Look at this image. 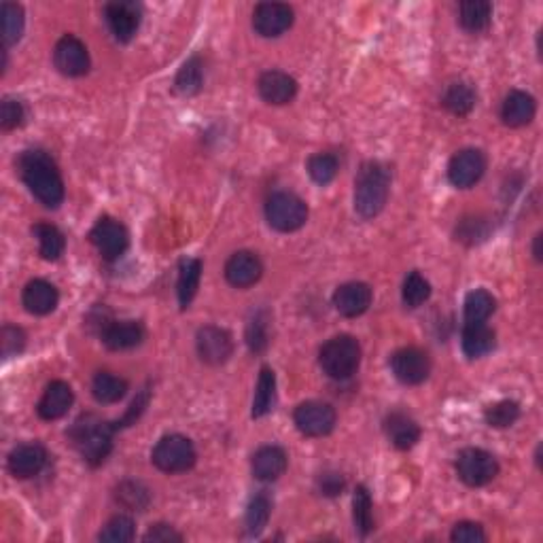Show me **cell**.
<instances>
[{"instance_id": "42", "label": "cell", "mask_w": 543, "mask_h": 543, "mask_svg": "<svg viewBox=\"0 0 543 543\" xmlns=\"http://www.w3.org/2000/svg\"><path fill=\"white\" fill-rule=\"evenodd\" d=\"M339 162L331 153H317L308 160V174L317 185H329L336 179Z\"/></svg>"}, {"instance_id": "22", "label": "cell", "mask_w": 543, "mask_h": 543, "mask_svg": "<svg viewBox=\"0 0 543 543\" xmlns=\"http://www.w3.org/2000/svg\"><path fill=\"white\" fill-rule=\"evenodd\" d=\"M384 433H387L389 442L397 450H410L414 448L418 440H421V427L412 416L405 412H391L384 418Z\"/></svg>"}, {"instance_id": "35", "label": "cell", "mask_w": 543, "mask_h": 543, "mask_svg": "<svg viewBox=\"0 0 543 543\" xmlns=\"http://www.w3.org/2000/svg\"><path fill=\"white\" fill-rule=\"evenodd\" d=\"M0 17H3V43L6 49L11 47V45L19 43V38L24 35V28H26L24 9L16 3H3Z\"/></svg>"}, {"instance_id": "24", "label": "cell", "mask_w": 543, "mask_h": 543, "mask_svg": "<svg viewBox=\"0 0 543 543\" xmlns=\"http://www.w3.org/2000/svg\"><path fill=\"white\" fill-rule=\"evenodd\" d=\"M535 110H538V104H535V98L527 91L514 89L509 91L503 100L501 107V120L509 128H522L527 123L533 121Z\"/></svg>"}, {"instance_id": "16", "label": "cell", "mask_w": 543, "mask_h": 543, "mask_svg": "<svg viewBox=\"0 0 543 543\" xmlns=\"http://www.w3.org/2000/svg\"><path fill=\"white\" fill-rule=\"evenodd\" d=\"M47 463V450L41 444H19L11 450L6 465L17 480H30V477L38 475Z\"/></svg>"}, {"instance_id": "2", "label": "cell", "mask_w": 543, "mask_h": 543, "mask_svg": "<svg viewBox=\"0 0 543 543\" xmlns=\"http://www.w3.org/2000/svg\"><path fill=\"white\" fill-rule=\"evenodd\" d=\"M391 192V170L382 162H365L355 179V211L361 219H374L384 211Z\"/></svg>"}, {"instance_id": "8", "label": "cell", "mask_w": 543, "mask_h": 543, "mask_svg": "<svg viewBox=\"0 0 543 543\" xmlns=\"http://www.w3.org/2000/svg\"><path fill=\"white\" fill-rule=\"evenodd\" d=\"M89 240L107 261L120 259L130 246V234L126 225L110 217H102L98 221L94 230L89 232Z\"/></svg>"}, {"instance_id": "12", "label": "cell", "mask_w": 543, "mask_h": 543, "mask_svg": "<svg viewBox=\"0 0 543 543\" xmlns=\"http://www.w3.org/2000/svg\"><path fill=\"white\" fill-rule=\"evenodd\" d=\"M486 172V157L480 149H463L448 163V181L456 189H469Z\"/></svg>"}, {"instance_id": "25", "label": "cell", "mask_w": 543, "mask_h": 543, "mask_svg": "<svg viewBox=\"0 0 543 543\" xmlns=\"http://www.w3.org/2000/svg\"><path fill=\"white\" fill-rule=\"evenodd\" d=\"M287 453L280 446H264L253 454L251 471L259 482H277L287 471Z\"/></svg>"}, {"instance_id": "14", "label": "cell", "mask_w": 543, "mask_h": 543, "mask_svg": "<svg viewBox=\"0 0 543 543\" xmlns=\"http://www.w3.org/2000/svg\"><path fill=\"white\" fill-rule=\"evenodd\" d=\"M109 28L120 43H130L142 22V6L139 3H110L104 9Z\"/></svg>"}, {"instance_id": "10", "label": "cell", "mask_w": 543, "mask_h": 543, "mask_svg": "<svg viewBox=\"0 0 543 543\" xmlns=\"http://www.w3.org/2000/svg\"><path fill=\"white\" fill-rule=\"evenodd\" d=\"M391 370L399 382L416 387V384H423L429 378L431 359L421 349L408 346V349H399L391 357Z\"/></svg>"}, {"instance_id": "49", "label": "cell", "mask_w": 543, "mask_h": 543, "mask_svg": "<svg viewBox=\"0 0 543 543\" xmlns=\"http://www.w3.org/2000/svg\"><path fill=\"white\" fill-rule=\"evenodd\" d=\"M147 403H149V391L145 389V392H142L139 399H134V403L130 405V410L126 412V416H123V421H121V427H128L130 423H134L136 418H139L142 412H145Z\"/></svg>"}, {"instance_id": "48", "label": "cell", "mask_w": 543, "mask_h": 543, "mask_svg": "<svg viewBox=\"0 0 543 543\" xmlns=\"http://www.w3.org/2000/svg\"><path fill=\"white\" fill-rule=\"evenodd\" d=\"M318 488L325 496H338L344 490V477L336 471H327L318 477Z\"/></svg>"}, {"instance_id": "31", "label": "cell", "mask_w": 543, "mask_h": 543, "mask_svg": "<svg viewBox=\"0 0 543 543\" xmlns=\"http://www.w3.org/2000/svg\"><path fill=\"white\" fill-rule=\"evenodd\" d=\"M32 234L38 240V253L45 261H56L62 257L64 248H67V240L64 234L51 224H37L32 227Z\"/></svg>"}, {"instance_id": "18", "label": "cell", "mask_w": 543, "mask_h": 543, "mask_svg": "<svg viewBox=\"0 0 543 543\" xmlns=\"http://www.w3.org/2000/svg\"><path fill=\"white\" fill-rule=\"evenodd\" d=\"M371 287L365 283H346L333 293V306L346 318L361 317L371 306Z\"/></svg>"}, {"instance_id": "5", "label": "cell", "mask_w": 543, "mask_h": 543, "mask_svg": "<svg viewBox=\"0 0 543 543\" xmlns=\"http://www.w3.org/2000/svg\"><path fill=\"white\" fill-rule=\"evenodd\" d=\"M266 219L277 232H298L308 221V204L296 193L277 192L266 202Z\"/></svg>"}, {"instance_id": "21", "label": "cell", "mask_w": 543, "mask_h": 543, "mask_svg": "<svg viewBox=\"0 0 543 543\" xmlns=\"http://www.w3.org/2000/svg\"><path fill=\"white\" fill-rule=\"evenodd\" d=\"M57 302H60V293H57L56 287L47 283V280L35 278L24 287L22 304L30 314L45 317V314L54 312L57 308Z\"/></svg>"}, {"instance_id": "26", "label": "cell", "mask_w": 543, "mask_h": 543, "mask_svg": "<svg viewBox=\"0 0 543 543\" xmlns=\"http://www.w3.org/2000/svg\"><path fill=\"white\" fill-rule=\"evenodd\" d=\"M496 336L486 323H465L461 336L463 352L469 359H482L495 350Z\"/></svg>"}, {"instance_id": "33", "label": "cell", "mask_w": 543, "mask_h": 543, "mask_svg": "<svg viewBox=\"0 0 543 543\" xmlns=\"http://www.w3.org/2000/svg\"><path fill=\"white\" fill-rule=\"evenodd\" d=\"M91 392H94L96 402L117 403L120 399L126 397L128 382L120 376L109 374V371H100V374H96L94 382H91Z\"/></svg>"}, {"instance_id": "11", "label": "cell", "mask_w": 543, "mask_h": 543, "mask_svg": "<svg viewBox=\"0 0 543 543\" xmlns=\"http://www.w3.org/2000/svg\"><path fill=\"white\" fill-rule=\"evenodd\" d=\"M293 19H296V13L289 5L261 3L253 11V28L259 37L277 38L291 28Z\"/></svg>"}, {"instance_id": "34", "label": "cell", "mask_w": 543, "mask_h": 543, "mask_svg": "<svg viewBox=\"0 0 543 543\" xmlns=\"http://www.w3.org/2000/svg\"><path fill=\"white\" fill-rule=\"evenodd\" d=\"M204 85V67L198 56L189 57L174 78V88L181 96H195Z\"/></svg>"}, {"instance_id": "39", "label": "cell", "mask_w": 543, "mask_h": 543, "mask_svg": "<svg viewBox=\"0 0 543 543\" xmlns=\"http://www.w3.org/2000/svg\"><path fill=\"white\" fill-rule=\"evenodd\" d=\"M484 418H486L488 427L507 429L520 418V405L516 402H509V399H503V402L488 405V408L484 410Z\"/></svg>"}, {"instance_id": "19", "label": "cell", "mask_w": 543, "mask_h": 543, "mask_svg": "<svg viewBox=\"0 0 543 543\" xmlns=\"http://www.w3.org/2000/svg\"><path fill=\"white\" fill-rule=\"evenodd\" d=\"M257 89L267 104L283 107V104H289L298 96V81L291 75L283 73V70H267V73L259 77Z\"/></svg>"}, {"instance_id": "47", "label": "cell", "mask_w": 543, "mask_h": 543, "mask_svg": "<svg viewBox=\"0 0 543 543\" xmlns=\"http://www.w3.org/2000/svg\"><path fill=\"white\" fill-rule=\"evenodd\" d=\"M142 539L147 543H172V541H183V535L179 531H174L170 525H155L149 528Z\"/></svg>"}, {"instance_id": "36", "label": "cell", "mask_w": 543, "mask_h": 543, "mask_svg": "<svg viewBox=\"0 0 543 543\" xmlns=\"http://www.w3.org/2000/svg\"><path fill=\"white\" fill-rule=\"evenodd\" d=\"M352 520H355V528L361 538L374 531V514H371V496L368 488L359 486L352 496Z\"/></svg>"}, {"instance_id": "30", "label": "cell", "mask_w": 543, "mask_h": 543, "mask_svg": "<svg viewBox=\"0 0 543 543\" xmlns=\"http://www.w3.org/2000/svg\"><path fill=\"white\" fill-rule=\"evenodd\" d=\"M274 403H277V376L270 368H261L253 397V418H264L266 414H270Z\"/></svg>"}, {"instance_id": "28", "label": "cell", "mask_w": 543, "mask_h": 543, "mask_svg": "<svg viewBox=\"0 0 543 543\" xmlns=\"http://www.w3.org/2000/svg\"><path fill=\"white\" fill-rule=\"evenodd\" d=\"M272 516V496L261 490L248 501L246 507V516H245V528L248 538H257V535L264 533V528L267 527Z\"/></svg>"}, {"instance_id": "4", "label": "cell", "mask_w": 543, "mask_h": 543, "mask_svg": "<svg viewBox=\"0 0 543 543\" xmlns=\"http://www.w3.org/2000/svg\"><path fill=\"white\" fill-rule=\"evenodd\" d=\"M318 363L333 381H349L361 365V346L349 333L327 339L318 352Z\"/></svg>"}, {"instance_id": "6", "label": "cell", "mask_w": 543, "mask_h": 543, "mask_svg": "<svg viewBox=\"0 0 543 543\" xmlns=\"http://www.w3.org/2000/svg\"><path fill=\"white\" fill-rule=\"evenodd\" d=\"M195 459H198V454H195L193 442L179 433L162 437L151 453L153 465L163 471V474H183V471H189L195 465Z\"/></svg>"}, {"instance_id": "46", "label": "cell", "mask_w": 543, "mask_h": 543, "mask_svg": "<svg viewBox=\"0 0 543 543\" xmlns=\"http://www.w3.org/2000/svg\"><path fill=\"white\" fill-rule=\"evenodd\" d=\"M450 539L454 543H482L486 541V533L477 522H459L450 533Z\"/></svg>"}, {"instance_id": "7", "label": "cell", "mask_w": 543, "mask_h": 543, "mask_svg": "<svg viewBox=\"0 0 543 543\" xmlns=\"http://www.w3.org/2000/svg\"><path fill=\"white\" fill-rule=\"evenodd\" d=\"M456 474L471 488L486 486L499 474V463L482 448H465L456 456Z\"/></svg>"}, {"instance_id": "41", "label": "cell", "mask_w": 543, "mask_h": 543, "mask_svg": "<svg viewBox=\"0 0 543 543\" xmlns=\"http://www.w3.org/2000/svg\"><path fill=\"white\" fill-rule=\"evenodd\" d=\"M117 501H120L123 507L132 509V512H145L151 496H149V490L142 486L141 482L128 480L117 486Z\"/></svg>"}, {"instance_id": "43", "label": "cell", "mask_w": 543, "mask_h": 543, "mask_svg": "<svg viewBox=\"0 0 543 543\" xmlns=\"http://www.w3.org/2000/svg\"><path fill=\"white\" fill-rule=\"evenodd\" d=\"M134 535H136L134 520L130 518V516H115V518H110L107 525H104L100 535H98V539L107 543H126V541H132Z\"/></svg>"}, {"instance_id": "37", "label": "cell", "mask_w": 543, "mask_h": 543, "mask_svg": "<svg viewBox=\"0 0 543 543\" xmlns=\"http://www.w3.org/2000/svg\"><path fill=\"white\" fill-rule=\"evenodd\" d=\"M495 298L488 291L475 289L467 293L465 306H463V310H465V323H486L490 314L495 312Z\"/></svg>"}, {"instance_id": "23", "label": "cell", "mask_w": 543, "mask_h": 543, "mask_svg": "<svg viewBox=\"0 0 543 543\" xmlns=\"http://www.w3.org/2000/svg\"><path fill=\"white\" fill-rule=\"evenodd\" d=\"M145 339V327L139 320H110V325L102 331V342L110 350L136 349Z\"/></svg>"}, {"instance_id": "29", "label": "cell", "mask_w": 543, "mask_h": 543, "mask_svg": "<svg viewBox=\"0 0 543 543\" xmlns=\"http://www.w3.org/2000/svg\"><path fill=\"white\" fill-rule=\"evenodd\" d=\"M493 19V5L486 0H469V3H461L459 9V22L463 28L471 35H480L490 26Z\"/></svg>"}, {"instance_id": "50", "label": "cell", "mask_w": 543, "mask_h": 543, "mask_svg": "<svg viewBox=\"0 0 543 543\" xmlns=\"http://www.w3.org/2000/svg\"><path fill=\"white\" fill-rule=\"evenodd\" d=\"M533 255L535 259L541 261V234L535 235V245H533Z\"/></svg>"}, {"instance_id": "44", "label": "cell", "mask_w": 543, "mask_h": 543, "mask_svg": "<svg viewBox=\"0 0 543 543\" xmlns=\"http://www.w3.org/2000/svg\"><path fill=\"white\" fill-rule=\"evenodd\" d=\"M24 117H26L24 104L16 100V98L6 96L3 104H0V126H3L5 132H11V130L22 126Z\"/></svg>"}, {"instance_id": "45", "label": "cell", "mask_w": 543, "mask_h": 543, "mask_svg": "<svg viewBox=\"0 0 543 543\" xmlns=\"http://www.w3.org/2000/svg\"><path fill=\"white\" fill-rule=\"evenodd\" d=\"M0 344H3V357L11 359L22 355V350L26 349V333L24 329L13 325H5L3 333H0Z\"/></svg>"}, {"instance_id": "40", "label": "cell", "mask_w": 543, "mask_h": 543, "mask_svg": "<svg viewBox=\"0 0 543 543\" xmlns=\"http://www.w3.org/2000/svg\"><path fill=\"white\" fill-rule=\"evenodd\" d=\"M402 298L408 308H418V306H423L431 298L429 280L424 278L421 272H410L403 280Z\"/></svg>"}, {"instance_id": "3", "label": "cell", "mask_w": 543, "mask_h": 543, "mask_svg": "<svg viewBox=\"0 0 543 543\" xmlns=\"http://www.w3.org/2000/svg\"><path fill=\"white\" fill-rule=\"evenodd\" d=\"M113 433L115 424L102 423L94 416H83L70 427L68 440L73 442V446L85 463H89L91 467H98L107 461L110 450H113Z\"/></svg>"}, {"instance_id": "15", "label": "cell", "mask_w": 543, "mask_h": 543, "mask_svg": "<svg viewBox=\"0 0 543 543\" xmlns=\"http://www.w3.org/2000/svg\"><path fill=\"white\" fill-rule=\"evenodd\" d=\"M195 346H198L200 359L208 365H224L234 352L230 333L214 325L202 327L195 338Z\"/></svg>"}, {"instance_id": "27", "label": "cell", "mask_w": 543, "mask_h": 543, "mask_svg": "<svg viewBox=\"0 0 543 543\" xmlns=\"http://www.w3.org/2000/svg\"><path fill=\"white\" fill-rule=\"evenodd\" d=\"M202 261L195 257H185L179 264V280H176V296H179L181 308L185 310L192 306L195 293L200 289Z\"/></svg>"}, {"instance_id": "1", "label": "cell", "mask_w": 543, "mask_h": 543, "mask_svg": "<svg viewBox=\"0 0 543 543\" xmlns=\"http://www.w3.org/2000/svg\"><path fill=\"white\" fill-rule=\"evenodd\" d=\"M17 170L30 193L47 208H57L64 200V181L54 157L43 149H28L19 155Z\"/></svg>"}, {"instance_id": "9", "label": "cell", "mask_w": 543, "mask_h": 543, "mask_svg": "<svg viewBox=\"0 0 543 543\" xmlns=\"http://www.w3.org/2000/svg\"><path fill=\"white\" fill-rule=\"evenodd\" d=\"M293 421L302 435L323 437L329 435L336 427V410L323 402H306L298 405Z\"/></svg>"}, {"instance_id": "38", "label": "cell", "mask_w": 543, "mask_h": 543, "mask_svg": "<svg viewBox=\"0 0 543 543\" xmlns=\"http://www.w3.org/2000/svg\"><path fill=\"white\" fill-rule=\"evenodd\" d=\"M246 344L251 352H264L270 344V317L266 310H257L246 325Z\"/></svg>"}, {"instance_id": "32", "label": "cell", "mask_w": 543, "mask_h": 543, "mask_svg": "<svg viewBox=\"0 0 543 543\" xmlns=\"http://www.w3.org/2000/svg\"><path fill=\"white\" fill-rule=\"evenodd\" d=\"M475 100H477L475 89L471 88L469 83H463V81L448 85L446 94L442 98L444 107L456 117H467L471 110H474Z\"/></svg>"}, {"instance_id": "17", "label": "cell", "mask_w": 543, "mask_h": 543, "mask_svg": "<svg viewBox=\"0 0 543 543\" xmlns=\"http://www.w3.org/2000/svg\"><path fill=\"white\" fill-rule=\"evenodd\" d=\"M264 274L261 259L251 251L234 253L225 264V278L235 289H248L253 287Z\"/></svg>"}, {"instance_id": "13", "label": "cell", "mask_w": 543, "mask_h": 543, "mask_svg": "<svg viewBox=\"0 0 543 543\" xmlns=\"http://www.w3.org/2000/svg\"><path fill=\"white\" fill-rule=\"evenodd\" d=\"M54 64L62 75L83 77L89 70L88 47L73 35L62 37L54 49Z\"/></svg>"}, {"instance_id": "20", "label": "cell", "mask_w": 543, "mask_h": 543, "mask_svg": "<svg viewBox=\"0 0 543 543\" xmlns=\"http://www.w3.org/2000/svg\"><path fill=\"white\" fill-rule=\"evenodd\" d=\"M73 402H75V395H73V389H70V384L64 381H54L47 384V389H45L41 402L37 405V412L43 421H57V418L67 414Z\"/></svg>"}]
</instances>
